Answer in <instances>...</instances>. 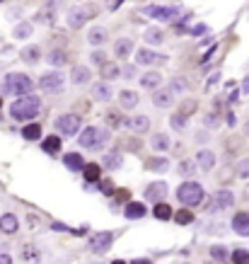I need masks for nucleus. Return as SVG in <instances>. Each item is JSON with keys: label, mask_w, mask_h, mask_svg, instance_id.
<instances>
[{"label": "nucleus", "mask_w": 249, "mask_h": 264, "mask_svg": "<svg viewBox=\"0 0 249 264\" xmlns=\"http://www.w3.org/2000/svg\"><path fill=\"white\" fill-rule=\"evenodd\" d=\"M42 109V102L36 95H27V97H17L10 104V117L17 121H29L34 119Z\"/></svg>", "instance_id": "1"}, {"label": "nucleus", "mask_w": 249, "mask_h": 264, "mask_svg": "<svg viewBox=\"0 0 249 264\" xmlns=\"http://www.w3.org/2000/svg\"><path fill=\"white\" fill-rule=\"evenodd\" d=\"M32 78L24 76V73H8L3 78V92L5 95H15V97H27L32 95Z\"/></svg>", "instance_id": "2"}, {"label": "nucleus", "mask_w": 249, "mask_h": 264, "mask_svg": "<svg viewBox=\"0 0 249 264\" xmlns=\"http://www.w3.org/2000/svg\"><path fill=\"white\" fill-rule=\"evenodd\" d=\"M203 197H206V194H203V187H201L198 182H191V179L184 182L182 187L177 189V199H179L184 206H189V209L198 206V204L203 201Z\"/></svg>", "instance_id": "3"}, {"label": "nucleus", "mask_w": 249, "mask_h": 264, "mask_svg": "<svg viewBox=\"0 0 249 264\" xmlns=\"http://www.w3.org/2000/svg\"><path fill=\"white\" fill-rule=\"evenodd\" d=\"M107 141H109V131L107 129H97V126L82 129L80 138H77V143L82 145L85 150H97L99 143H107Z\"/></svg>", "instance_id": "4"}, {"label": "nucleus", "mask_w": 249, "mask_h": 264, "mask_svg": "<svg viewBox=\"0 0 249 264\" xmlns=\"http://www.w3.org/2000/svg\"><path fill=\"white\" fill-rule=\"evenodd\" d=\"M39 88H42V92H46V95H56V92H61V90L65 88L63 73H58V70L44 73V76L39 78Z\"/></svg>", "instance_id": "5"}, {"label": "nucleus", "mask_w": 249, "mask_h": 264, "mask_svg": "<svg viewBox=\"0 0 249 264\" xmlns=\"http://www.w3.org/2000/svg\"><path fill=\"white\" fill-rule=\"evenodd\" d=\"M87 8H90V5H77V8H70V10H68L65 22H68L70 29H80V27L95 15V10H87Z\"/></svg>", "instance_id": "6"}, {"label": "nucleus", "mask_w": 249, "mask_h": 264, "mask_svg": "<svg viewBox=\"0 0 249 264\" xmlns=\"http://www.w3.org/2000/svg\"><path fill=\"white\" fill-rule=\"evenodd\" d=\"M56 129L61 136H75L80 131V117L77 114H61L56 119Z\"/></svg>", "instance_id": "7"}, {"label": "nucleus", "mask_w": 249, "mask_h": 264, "mask_svg": "<svg viewBox=\"0 0 249 264\" xmlns=\"http://www.w3.org/2000/svg\"><path fill=\"white\" fill-rule=\"evenodd\" d=\"M111 242H114V233H97V235H92L90 238V242H87V247H90V252H95V254H104L111 247Z\"/></svg>", "instance_id": "8"}, {"label": "nucleus", "mask_w": 249, "mask_h": 264, "mask_svg": "<svg viewBox=\"0 0 249 264\" xmlns=\"http://www.w3.org/2000/svg\"><path fill=\"white\" fill-rule=\"evenodd\" d=\"M143 12L150 15V17H155V20L170 22V20H174L177 15H182V8H174V5H170V8H157V5H150V8H145Z\"/></svg>", "instance_id": "9"}, {"label": "nucleus", "mask_w": 249, "mask_h": 264, "mask_svg": "<svg viewBox=\"0 0 249 264\" xmlns=\"http://www.w3.org/2000/svg\"><path fill=\"white\" fill-rule=\"evenodd\" d=\"M136 63L138 66H155V63H167V56L157 54V51H150V49H141L136 51Z\"/></svg>", "instance_id": "10"}, {"label": "nucleus", "mask_w": 249, "mask_h": 264, "mask_svg": "<svg viewBox=\"0 0 249 264\" xmlns=\"http://www.w3.org/2000/svg\"><path fill=\"white\" fill-rule=\"evenodd\" d=\"M167 197V182H150L145 187V201H155V204H162Z\"/></svg>", "instance_id": "11"}, {"label": "nucleus", "mask_w": 249, "mask_h": 264, "mask_svg": "<svg viewBox=\"0 0 249 264\" xmlns=\"http://www.w3.org/2000/svg\"><path fill=\"white\" fill-rule=\"evenodd\" d=\"M152 104L157 107V109H170L174 104V92L170 88H160L152 92Z\"/></svg>", "instance_id": "12"}, {"label": "nucleus", "mask_w": 249, "mask_h": 264, "mask_svg": "<svg viewBox=\"0 0 249 264\" xmlns=\"http://www.w3.org/2000/svg\"><path fill=\"white\" fill-rule=\"evenodd\" d=\"M232 204H235V194H232L230 189H220L216 194V199H213L211 211H225V209H230Z\"/></svg>", "instance_id": "13"}, {"label": "nucleus", "mask_w": 249, "mask_h": 264, "mask_svg": "<svg viewBox=\"0 0 249 264\" xmlns=\"http://www.w3.org/2000/svg\"><path fill=\"white\" fill-rule=\"evenodd\" d=\"M138 102H141V97H138V92L136 90H121L119 92V104H121V109H136L138 107Z\"/></svg>", "instance_id": "14"}, {"label": "nucleus", "mask_w": 249, "mask_h": 264, "mask_svg": "<svg viewBox=\"0 0 249 264\" xmlns=\"http://www.w3.org/2000/svg\"><path fill=\"white\" fill-rule=\"evenodd\" d=\"M194 160L198 165V170H203V172H211L216 167V153L213 150H198Z\"/></svg>", "instance_id": "15"}, {"label": "nucleus", "mask_w": 249, "mask_h": 264, "mask_svg": "<svg viewBox=\"0 0 249 264\" xmlns=\"http://www.w3.org/2000/svg\"><path fill=\"white\" fill-rule=\"evenodd\" d=\"M58 5H61V0H51V3H46L44 10L36 15V20L44 22V24H54L56 22V12H58Z\"/></svg>", "instance_id": "16"}, {"label": "nucleus", "mask_w": 249, "mask_h": 264, "mask_svg": "<svg viewBox=\"0 0 249 264\" xmlns=\"http://www.w3.org/2000/svg\"><path fill=\"white\" fill-rule=\"evenodd\" d=\"M104 124H107L109 129H121V126H129L131 121L123 119L121 109H107L104 111Z\"/></svg>", "instance_id": "17"}, {"label": "nucleus", "mask_w": 249, "mask_h": 264, "mask_svg": "<svg viewBox=\"0 0 249 264\" xmlns=\"http://www.w3.org/2000/svg\"><path fill=\"white\" fill-rule=\"evenodd\" d=\"M20 231V220L15 213H3L0 216V233H5V235H15V233Z\"/></svg>", "instance_id": "18"}, {"label": "nucleus", "mask_w": 249, "mask_h": 264, "mask_svg": "<svg viewBox=\"0 0 249 264\" xmlns=\"http://www.w3.org/2000/svg\"><path fill=\"white\" fill-rule=\"evenodd\" d=\"M145 213H148V209H145L143 201H129L126 209H123V216H126L129 220H141Z\"/></svg>", "instance_id": "19"}, {"label": "nucleus", "mask_w": 249, "mask_h": 264, "mask_svg": "<svg viewBox=\"0 0 249 264\" xmlns=\"http://www.w3.org/2000/svg\"><path fill=\"white\" fill-rule=\"evenodd\" d=\"M160 85H162V76H160L157 70H148V73L141 76V88L155 92V90H160Z\"/></svg>", "instance_id": "20"}, {"label": "nucleus", "mask_w": 249, "mask_h": 264, "mask_svg": "<svg viewBox=\"0 0 249 264\" xmlns=\"http://www.w3.org/2000/svg\"><path fill=\"white\" fill-rule=\"evenodd\" d=\"M131 51H133V42H131L129 36H119V39L114 42V56H116V58L123 61V58L131 56Z\"/></svg>", "instance_id": "21"}, {"label": "nucleus", "mask_w": 249, "mask_h": 264, "mask_svg": "<svg viewBox=\"0 0 249 264\" xmlns=\"http://www.w3.org/2000/svg\"><path fill=\"white\" fill-rule=\"evenodd\" d=\"M70 80H73V85H90V80H92V70H90L87 66H73Z\"/></svg>", "instance_id": "22"}, {"label": "nucleus", "mask_w": 249, "mask_h": 264, "mask_svg": "<svg viewBox=\"0 0 249 264\" xmlns=\"http://www.w3.org/2000/svg\"><path fill=\"white\" fill-rule=\"evenodd\" d=\"M109 39V32L104 29V27H92L90 32H87V42L92 46H104Z\"/></svg>", "instance_id": "23"}, {"label": "nucleus", "mask_w": 249, "mask_h": 264, "mask_svg": "<svg viewBox=\"0 0 249 264\" xmlns=\"http://www.w3.org/2000/svg\"><path fill=\"white\" fill-rule=\"evenodd\" d=\"M39 58H42V49H39L36 44H29V46L22 49V61H24L27 66H36Z\"/></svg>", "instance_id": "24"}, {"label": "nucleus", "mask_w": 249, "mask_h": 264, "mask_svg": "<svg viewBox=\"0 0 249 264\" xmlns=\"http://www.w3.org/2000/svg\"><path fill=\"white\" fill-rule=\"evenodd\" d=\"M99 78L104 80V83H109V80H116V78H121V66L119 63H104V66L99 68Z\"/></svg>", "instance_id": "25"}, {"label": "nucleus", "mask_w": 249, "mask_h": 264, "mask_svg": "<svg viewBox=\"0 0 249 264\" xmlns=\"http://www.w3.org/2000/svg\"><path fill=\"white\" fill-rule=\"evenodd\" d=\"M22 264H39V259H42V250L39 247H34V245H27V247H22Z\"/></svg>", "instance_id": "26"}, {"label": "nucleus", "mask_w": 249, "mask_h": 264, "mask_svg": "<svg viewBox=\"0 0 249 264\" xmlns=\"http://www.w3.org/2000/svg\"><path fill=\"white\" fill-rule=\"evenodd\" d=\"M63 165L68 167V170H73V172H77V170H85V160H82V155L80 153H65L63 155Z\"/></svg>", "instance_id": "27"}, {"label": "nucleus", "mask_w": 249, "mask_h": 264, "mask_svg": "<svg viewBox=\"0 0 249 264\" xmlns=\"http://www.w3.org/2000/svg\"><path fill=\"white\" fill-rule=\"evenodd\" d=\"M170 136L167 133H152L150 138V148L152 150H157V153H164V150H170Z\"/></svg>", "instance_id": "28"}, {"label": "nucleus", "mask_w": 249, "mask_h": 264, "mask_svg": "<svg viewBox=\"0 0 249 264\" xmlns=\"http://www.w3.org/2000/svg\"><path fill=\"white\" fill-rule=\"evenodd\" d=\"M121 163H123V158H121L119 150H111V153H107L102 158V167L104 170H119Z\"/></svg>", "instance_id": "29"}, {"label": "nucleus", "mask_w": 249, "mask_h": 264, "mask_svg": "<svg viewBox=\"0 0 249 264\" xmlns=\"http://www.w3.org/2000/svg\"><path fill=\"white\" fill-rule=\"evenodd\" d=\"M92 97L97 99V102H109L111 99V85H107L104 80L99 85H92Z\"/></svg>", "instance_id": "30"}, {"label": "nucleus", "mask_w": 249, "mask_h": 264, "mask_svg": "<svg viewBox=\"0 0 249 264\" xmlns=\"http://www.w3.org/2000/svg\"><path fill=\"white\" fill-rule=\"evenodd\" d=\"M129 126L136 133H148V131H150V117H145V114H141V117H133Z\"/></svg>", "instance_id": "31"}, {"label": "nucleus", "mask_w": 249, "mask_h": 264, "mask_svg": "<svg viewBox=\"0 0 249 264\" xmlns=\"http://www.w3.org/2000/svg\"><path fill=\"white\" fill-rule=\"evenodd\" d=\"M46 61H49V66H65L68 63V54H65L63 49H54V51H49L46 54Z\"/></svg>", "instance_id": "32"}, {"label": "nucleus", "mask_w": 249, "mask_h": 264, "mask_svg": "<svg viewBox=\"0 0 249 264\" xmlns=\"http://www.w3.org/2000/svg\"><path fill=\"white\" fill-rule=\"evenodd\" d=\"M143 36H145V42H148L150 46H160L164 42V32L160 29V27H150V29H145Z\"/></svg>", "instance_id": "33"}, {"label": "nucleus", "mask_w": 249, "mask_h": 264, "mask_svg": "<svg viewBox=\"0 0 249 264\" xmlns=\"http://www.w3.org/2000/svg\"><path fill=\"white\" fill-rule=\"evenodd\" d=\"M232 231H237V233H247L249 231V213L247 211L235 213V218H232Z\"/></svg>", "instance_id": "34"}, {"label": "nucleus", "mask_w": 249, "mask_h": 264, "mask_svg": "<svg viewBox=\"0 0 249 264\" xmlns=\"http://www.w3.org/2000/svg\"><path fill=\"white\" fill-rule=\"evenodd\" d=\"M42 148H44V153L56 155L58 150H61V136H46V138H44V143H42Z\"/></svg>", "instance_id": "35"}, {"label": "nucleus", "mask_w": 249, "mask_h": 264, "mask_svg": "<svg viewBox=\"0 0 249 264\" xmlns=\"http://www.w3.org/2000/svg\"><path fill=\"white\" fill-rule=\"evenodd\" d=\"M145 170H150V172H164V170H170V160L167 158H150L145 163Z\"/></svg>", "instance_id": "36"}, {"label": "nucleus", "mask_w": 249, "mask_h": 264, "mask_svg": "<svg viewBox=\"0 0 249 264\" xmlns=\"http://www.w3.org/2000/svg\"><path fill=\"white\" fill-rule=\"evenodd\" d=\"M82 175H85V182H99L102 165H99V163H87L85 170H82Z\"/></svg>", "instance_id": "37"}, {"label": "nucleus", "mask_w": 249, "mask_h": 264, "mask_svg": "<svg viewBox=\"0 0 249 264\" xmlns=\"http://www.w3.org/2000/svg\"><path fill=\"white\" fill-rule=\"evenodd\" d=\"M22 136H24L27 141H39V138H42V124H27V126L22 129Z\"/></svg>", "instance_id": "38"}, {"label": "nucleus", "mask_w": 249, "mask_h": 264, "mask_svg": "<svg viewBox=\"0 0 249 264\" xmlns=\"http://www.w3.org/2000/svg\"><path fill=\"white\" fill-rule=\"evenodd\" d=\"M152 216H155V218L157 220H170L174 216L172 213V209H170V206H167V204H155V209H152Z\"/></svg>", "instance_id": "39"}, {"label": "nucleus", "mask_w": 249, "mask_h": 264, "mask_svg": "<svg viewBox=\"0 0 249 264\" xmlns=\"http://www.w3.org/2000/svg\"><path fill=\"white\" fill-rule=\"evenodd\" d=\"M196 160H189V158H186V160H182V163H179V165H177V172H179V175L182 177H191L196 172Z\"/></svg>", "instance_id": "40"}, {"label": "nucleus", "mask_w": 249, "mask_h": 264, "mask_svg": "<svg viewBox=\"0 0 249 264\" xmlns=\"http://www.w3.org/2000/svg\"><path fill=\"white\" fill-rule=\"evenodd\" d=\"M34 32V27L29 22H20L15 29H12V34H15V39H24V36H29V34Z\"/></svg>", "instance_id": "41"}, {"label": "nucleus", "mask_w": 249, "mask_h": 264, "mask_svg": "<svg viewBox=\"0 0 249 264\" xmlns=\"http://www.w3.org/2000/svg\"><path fill=\"white\" fill-rule=\"evenodd\" d=\"M186 119H189V117H184L182 111H177V114H172L170 124H172L174 131H184V129H186Z\"/></svg>", "instance_id": "42"}, {"label": "nucleus", "mask_w": 249, "mask_h": 264, "mask_svg": "<svg viewBox=\"0 0 249 264\" xmlns=\"http://www.w3.org/2000/svg\"><path fill=\"white\" fill-rule=\"evenodd\" d=\"M230 262L232 264H249V250H235V252L230 254Z\"/></svg>", "instance_id": "43"}, {"label": "nucleus", "mask_w": 249, "mask_h": 264, "mask_svg": "<svg viewBox=\"0 0 249 264\" xmlns=\"http://www.w3.org/2000/svg\"><path fill=\"white\" fill-rule=\"evenodd\" d=\"M170 90H172V92H186V90H189V83H186V78H172V80H170Z\"/></svg>", "instance_id": "44"}, {"label": "nucleus", "mask_w": 249, "mask_h": 264, "mask_svg": "<svg viewBox=\"0 0 249 264\" xmlns=\"http://www.w3.org/2000/svg\"><path fill=\"white\" fill-rule=\"evenodd\" d=\"M174 220H177L179 225H189V223L194 220V213H191L189 209H182V211H177V213H174Z\"/></svg>", "instance_id": "45"}, {"label": "nucleus", "mask_w": 249, "mask_h": 264, "mask_svg": "<svg viewBox=\"0 0 249 264\" xmlns=\"http://www.w3.org/2000/svg\"><path fill=\"white\" fill-rule=\"evenodd\" d=\"M235 172H237L239 179H249V158H242L235 167Z\"/></svg>", "instance_id": "46"}, {"label": "nucleus", "mask_w": 249, "mask_h": 264, "mask_svg": "<svg viewBox=\"0 0 249 264\" xmlns=\"http://www.w3.org/2000/svg\"><path fill=\"white\" fill-rule=\"evenodd\" d=\"M211 257L218 259V262H225V259H228V250H225L223 245H213V247H211Z\"/></svg>", "instance_id": "47"}, {"label": "nucleus", "mask_w": 249, "mask_h": 264, "mask_svg": "<svg viewBox=\"0 0 249 264\" xmlns=\"http://www.w3.org/2000/svg\"><path fill=\"white\" fill-rule=\"evenodd\" d=\"M90 58H92V63H95V66H104V63H109L107 61V54H104V51H92V56H90Z\"/></svg>", "instance_id": "48"}, {"label": "nucleus", "mask_w": 249, "mask_h": 264, "mask_svg": "<svg viewBox=\"0 0 249 264\" xmlns=\"http://www.w3.org/2000/svg\"><path fill=\"white\" fill-rule=\"evenodd\" d=\"M196 107H198V104H196L194 99H186L184 104H182V109H179V111H182L184 117H189V114H194V111H196Z\"/></svg>", "instance_id": "49"}, {"label": "nucleus", "mask_w": 249, "mask_h": 264, "mask_svg": "<svg viewBox=\"0 0 249 264\" xmlns=\"http://www.w3.org/2000/svg\"><path fill=\"white\" fill-rule=\"evenodd\" d=\"M99 189H102V194H114V184H111V179H102V182H99Z\"/></svg>", "instance_id": "50"}, {"label": "nucleus", "mask_w": 249, "mask_h": 264, "mask_svg": "<svg viewBox=\"0 0 249 264\" xmlns=\"http://www.w3.org/2000/svg\"><path fill=\"white\" fill-rule=\"evenodd\" d=\"M121 76H123V78H133V76H136V68H133V66L121 68Z\"/></svg>", "instance_id": "51"}, {"label": "nucleus", "mask_w": 249, "mask_h": 264, "mask_svg": "<svg viewBox=\"0 0 249 264\" xmlns=\"http://www.w3.org/2000/svg\"><path fill=\"white\" fill-rule=\"evenodd\" d=\"M29 228H32V231H36V228H39V225H42V223H39V218H36V216H29Z\"/></svg>", "instance_id": "52"}, {"label": "nucleus", "mask_w": 249, "mask_h": 264, "mask_svg": "<svg viewBox=\"0 0 249 264\" xmlns=\"http://www.w3.org/2000/svg\"><path fill=\"white\" fill-rule=\"evenodd\" d=\"M208 29H206V24H198V27H196V29H191V34H196V36H198V34H206Z\"/></svg>", "instance_id": "53"}, {"label": "nucleus", "mask_w": 249, "mask_h": 264, "mask_svg": "<svg viewBox=\"0 0 249 264\" xmlns=\"http://www.w3.org/2000/svg\"><path fill=\"white\" fill-rule=\"evenodd\" d=\"M206 126H208V129H216V126H218L216 117H213V114H211V117H206Z\"/></svg>", "instance_id": "54"}, {"label": "nucleus", "mask_w": 249, "mask_h": 264, "mask_svg": "<svg viewBox=\"0 0 249 264\" xmlns=\"http://www.w3.org/2000/svg\"><path fill=\"white\" fill-rule=\"evenodd\" d=\"M0 264H12V257L8 252L5 254H0Z\"/></svg>", "instance_id": "55"}, {"label": "nucleus", "mask_w": 249, "mask_h": 264, "mask_svg": "<svg viewBox=\"0 0 249 264\" xmlns=\"http://www.w3.org/2000/svg\"><path fill=\"white\" fill-rule=\"evenodd\" d=\"M116 199H123V201H126V199H129V192H126V189H121V192H116Z\"/></svg>", "instance_id": "56"}, {"label": "nucleus", "mask_w": 249, "mask_h": 264, "mask_svg": "<svg viewBox=\"0 0 249 264\" xmlns=\"http://www.w3.org/2000/svg\"><path fill=\"white\" fill-rule=\"evenodd\" d=\"M131 264H152V262H150V259H133Z\"/></svg>", "instance_id": "57"}, {"label": "nucleus", "mask_w": 249, "mask_h": 264, "mask_svg": "<svg viewBox=\"0 0 249 264\" xmlns=\"http://www.w3.org/2000/svg\"><path fill=\"white\" fill-rule=\"evenodd\" d=\"M244 199L249 201V184H247V189H244Z\"/></svg>", "instance_id": "58"}, {"label": "nucleus", "mask_w": 249, "mask_h": 264, "mask_svg": "<svg viewBox=\"0 0 249 264\" xmlns=\"http://www.w3.org/2000/svg\"><path fill=\"white\" fill-rule=\"evenodd\" d=\"M121 0H111V3H109V5H111V8H114V5H119Z\"/></svg>", "instance_id": "59"}, {"label": "nucleus", "mask_w": 249, "mask_h": 264, "mask_svg": "<svg viewBox=\"0 0 249 264\" xmlns=\"http://www.w3.org/2000/svg\"><path fill=\"white\" fill-rule=\"evenodd\" d=\"M111 264H126V262H123V259H114V262H111Z\"/></svg>", "instance_id": "60"}, {"label": "nucleus", "mask_w": 249, "mask_h": 264, "mask_svg": "<svg viewBox=\"0 0 249 264\" xmlns=\"http://www.w3.org/2000/svg\"><path fill=\"white\" fill-rule=\"evenodd\" d=\"M244 133H247V136H249V121H247V126H244Z\"/></svg>", "instance_id": "61"}, {"label": "nucleus", "mask_w": 249, "mask_h": 264, "mask_svg": "<svg viewBox=\"0 0 249 264\" xmlns=\"http://www.w3.org/2000/svg\"><path fill=\"white\" fill-rule=\"evenodd\" d=\"M0 107H3V95H0Z\"/></svg>", "instance_id": "62"}, {"label": "nucleus", "mask_w": 249, "mask_h": 264, "mask_svg": "<svg viewBox=\"0 0 249 264\" xmlns=\"http://www.w3.org/2000/svg\"><path fill=\"white\" fill-rule=\"evenodd\" d=\"M0 3H5V0H0Z\"/></svg>", "instance_id": "63"}, {"label": "nucleus", "mask_w": 249, "mask_h": 264, "mask_svg": "<svg viewBox=\"0 0 249 264\" xmlns=\"http://www.w3.org/2000/svg\"><path fill=\"white\" fill-rule=\"evenodd\" d=\"M92 264H97V262H92Z\"/></svg>", "instance_id": "64"}]
</instances>
